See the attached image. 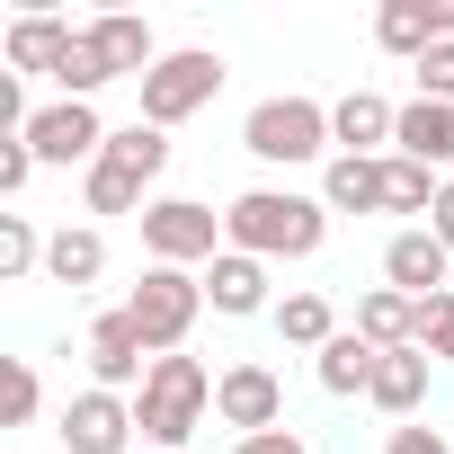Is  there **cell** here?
<instances>
[{
	"instance_id": "15",
	"label": "cell",
	"mask_w": 454,
	"mask_h": 454,
	"mask_svg": "<svg viewBox=\"0 0 454 454\" xmlns=\"http://www.w3.org/2000/svg\"><path fill=\"white\" fill-rule=\"evenodd\" d=\"M392 134H401V107H392L383 90H348V98H330V143H339L348 160H383Z\"/></svg>"
},
{
	"instance_id": "7",
	"label": "cell",
	"mask_w": 454,
	"mask_h": 454,
	"mask_svg": "<svg viewBox=\"0 0 454 454\" xmlns=\"http://www.w3.org/2000/svg\"><path fill=\"white\" fill-rule=\"evenodd\" d=\"M143 259L205 277V268L223 259V214L196 205V196H152V205H143Z\"/></svg>"
},
{
	"instance_id": "29",
	"label": "cell",
	"mask_w": 454,
	"mask_h": 454,
	"mask_svg": "<svg viewBox=\"0 0 454 454\" xmlns=\"http://www.w3.org/2000/svg\"><path fill=\"white\" fill-rule=\"evenodd\" d=\"M410 72H419V98H445V107H454V36H445V45H427Z\"/></svg>"
},
{
	"instance_id": "10",
	"label": "cell",
	"mask_w": 454,
	"mask_h": 454,
	"mask_svg": "<svg viewBox=\"0 0 454 454\" xmlns=\"http://www.w3.org/2000/svg\"><path fill=\"white\" fill-rule=\"evenodd\" d=\"M214 419L232 427V436H268V427H286V383H277V365L232 356V365L214 374Z\"/></svg>"
},
{
	"instance_id": "9",
	"label": "cell",
	"mask_w": 454,
	"mask_h": 454,
	"mask_svg": "<svg viewBox=\"0 0 454 454\" xmlns=\"http://www.w3.org/2000/svg\"><path fill=\"white\" fill-rule=\"evenodd\" d=\"M81 356H90V383H98V392H125V401H134V392L152 383V365H160V356H152V339L134 330V312H125V303L90 321Z\"/></svg>"
},
{
	"instance_id": "2",
	"label": "cell",
	"mask_w": 454,
	"mask_h": 454,
	"mask_svg": "<svg viewBox=\"0 0 454 454\" xmlns=\"http://www.w3.org/2000/svg\"><path fill=\"white\" fill-rule=\"evenodd\" d=\"M160 169H169V134L134 116V125H116V134H107L98 169L81 178V205H90V214H134V223H143V205H152Z\"/></svg>"
},
{
	"instance_id": "33",
	"label": "cell",
	"mask_w": 454,
	"mask_h": 454,
	"mask_svg": "<svg viewBox=\"0 0 454 454\" xmlns=\"http://www.w3.org/2000/svg\"><path fill=\"white\" fill-rule=\"evenodd\" d=\"M427 232L454 250V178H445V187H436V205H427Z\"/></svg>"
},
{
	"instance_id": "30",
	"label": "cell",
	"mask_w": 454,
	"mask_h": 454,
	"mask_svg": "<svg viewBox=\"0 0 454 454\" xmlns=\"http://www.w3.org/2000/svg\"><path fill=\"white\" fill-rule=\"evenodd\" d=\"M223 454H312V436L303 427H268V436H232Z\"/></svg>"
},
{
	"instance_id": "20",
	"label": "cell",
	"mask_w": 454,
	"mask_h": 454,
	"mask_svg": "<svg viewBox=\"0 0 454 454\" xmlns=\"http://www.w3.org/2000/svg\"><path fill=\"white\" fill-rule=\"evenodd\" d=\"M374 45L401 54V63H419L427 45H445V0H383V10H374Z\"/></svg>"
},
{
	"instance_id": "13",
	"label": "cell",
	"mask_w": 454,
	"mask_h": 454,
	"mask_svg": "<svg viewBox=\"0 0 454 454\" xmlns=\"http://www.w3.org/2000/svg\"><path fill=\"white\" fill-rule=\"evenodd\" d=\"M81 36H90V54L107 63V81H143L169 45L152 36V19H134V10H98V19H81Z\"/></svg>"
},
{
	"instance_id": "3",
	"label": "cell",
	"mask_w": 454,
	"mask_h": 454,
	"mask_svg": "<svg viewBox=\"0 0 454 454\" xmlns=\"http://www.w3.org/2000/svg\"><path fill=\"white\" fill-rule=\"evenodd\" d=\"M241 152H250L259 169H312V160H339L330 107L303 98V90H277V98H259V107L241 116Z\"/></svg>"
},
{
	"instance_id": "21",
	"label": "cell",
	"mask_w": 454,
	"mask_h": 454,
	"mask_svg": "<svg viewBox=\"0 0 454 454\" xmlns=\"http://www.w3.org/2000/svg\"><path fill=\"white\" fill-rule=\"evenodd\" d=\"M348 330H356L374 356H392V348H419V303H410V294H392V286H365Z\"/></svg>"
},
{
	"instance_id": "6",
	"label": "cell",
	"mask_w": 454,
	"mask_h": 454,
	"mask_svg": "<svg viewBox=\"0 0 454 454\" xmlns=\"http://www.w3.org/2000/svg\"><path fill=\"white\" fill-rule=\"evenodd\" d=\"M125 312H134V330L152 339V356H187V339H196V321H205V277H196V268H143L134 294H125Z\"/></svg>"
},
{
	"instance_id": "14",
	"label": "cell",
	"mask_w": 454,
	"mask_h": 454,
	"mask_svg": "<svg viewBox=\"0 0 454 454\" xmlns=\"http://www.w3.org/2000/svg\"><path fill=\"white\" fill-rule=\"evenodd\" d=\"M268 277H277L268 259L223 250V259L205 268V312H223V321H259V312H277V286H268Z\"/></svg>"
},
{
	"instance_id": "26",
	"label": "cell",
	"mask_w": 454,
	"mask_h": 454,
	"mask_svg": "<svg viewBox=\"0 0 454 454\" xmlns=\"http://www.w3.org/2000/svg\"><path fill=\"white\" fill-rule=\"evenodd\" d=\"M436 169H419V160H401V152H383V214H419L427 223V205H436Z\"/></svg>"
},
{
	"instance_id": "1",
	"label": "cell",
	"mask_w": 454,
	"mask_h": 454,
	"mask_svg": "<svg viewBox=\"0 0 454 454\" xmlns=\"http://www.w3.org/2000/svg\"><path fill=\"white\" fill-rule=\"evenodd\" d=\"M321 241H330V205L303 196V187H241L232 205H223V250H250L268 268L321 259Z\"/></svg>"
},
{
	"instance_id": "24",
	"label": "cell",
	"mask_w": 454,
	"mask_h": 454,
	"mask_svg": "<svg viewBox=\"0 0 454 454\" xmlns=\"http://www.w3.org/2000/svg\"><path fill=\"white\" fill-rule=\"evenodd\" d=\"M312 374H321L330 401H365V392H374V348H365L356 330H339V339L312 356Z\"/></svg>"
},
{
	"instance_id": "17",
	"label": "cell",
	"mask_w": 454,
	"mask_h": 454,
	"mask_svg": "<svg viewBox=\"0 0 454 454\" xmlns=\"http://www.w3.org/2000/svg\"><path fill=\"white\" fill-rule=\"evenodd\" d=\"M427 374H436V356H427V348H392V356H374V392H365V401H374L383 419H401V427H410V419L427 410Z\"/></svg>"
},
{
	"instance_id": "23",
	"label": "cell",
	"mask_w": 454,
	"mask_h": 454,
	"mask_svg": "<svg viewBox=\"0 0 454 454\" xmlns=\"http://www.w3.org/2000/svg\"><path fill=\"white\" fill-rule=\"evenodd\" d=\"M321 205L330 214H383V160H321Z\"/></svg>"
},
{
	"instance_id": "31",
	"label": "cell",
	"mask_w": 454,
	"mask_h": 454,
	"mask_svg": "<svg viewBox=\"0 0 454 454\" xmlns=\"http://www.w3.org/2000/svg\"><path fill=\"white\" fill-rule=\"evenodd\" d=\"M383 454H454V436H445V427H419V419H410V427H392V436H383Z\"/></svg>"
},
{
	"instance_id": "34",
	"label": "cell",
	"mask_w": 454,
	"mask_h": 454,
	"mask_svg": "<svg viewBox=\"0 0 454 454\" xmlns=\"http://www.w3.org/2000/svg\"><path fill=\"white\" fill-rule=\"evenodd\" d=\"M143 454H160V445H143Z\"/></svg>"
},
{
	"instance_id": "32",
	"label": "cell",
	"mask_w": 454,
	"mask_h": 454,
	"mask_svg": "<svg viewBox=\"0 0 454 454\" xmlns=\"http://www.w3.org/2000/svg\"><path fill=\"white\" fill-rule=\"evenodd\" d=\"M45 160L27 152V143H0V196H27V178H36Z\"/></svg>"
},
{
	"instance_id": "16",
	"label": "cell",
	"mask_w": 454,
	"mask_h": 454,
	"mask_svg": "<svg viewBox=\"0 0 454 454\" xmlns=\"http://www.w3.org/2000/svg\"><path fill=\"white\" fill-rule=\"evenodd\" d=\"M72 19H54V10H27V19H10V36H0V63H10L19 81L36 72V81H54L63 72V54H72Z\"/></svg>"
},
{
	"instance_id": "5",
	"label": "cell",
	"mask_w": 454,
	"mask_h": 454,
	"mask_svg": "<svg viewBox=\"0 0 454 454\" xmlns=\"http://www.w3.org/2000/svg\"><path fill=\"white\" fill-rule=\"evenodd\" d=\"M223 81H232V63H223L214 45H169L134 90H143V125H187V116H205L214 98H223Z\"/></svg>"
},
{
	"instance_id": "11",
	"label": "cell",
	"mask_w": 454,
	"mask_h": 454,
	"mask_svg": "<svg viewBox=\"0 0 454 454\" xmlns=\"http://www.w3.org/2000/svg\"><path fill=\"white\" fill-rule=\"evenodd\" d=\"M54 427H63V454H143V445H134V436H143V427H134V401H125V392H98V383H81Z\"/></svg>"
},
{
	"instance_id": "25",
	"label": "cell",
	"mask_w": 454,
	"mask_h": 454,
	"mask_svg": "<svg viewBox=\"0 0 454 454\" xmlns=\"http://www.w3.org/2000/svg\"><path fill=\"white\" fill-rule=\"evenodd\" d=\"M45 241L54 232H36V214H0V286L45 277Z\"/></svg>"
},
{
	"instance_id": "28",
	"label": "cell",
	"mask_w": 454,
	"mask_h": 454,
	"mask_svg": "<svg viewBox=\"0 0 454 454\" xmlns=\"http://www.w3.org/2000/svg\"><path fill=\"white\" fill-rule=\"evenodd\" d=\"M45 410V374H36V356H10V427H27Z\"/></svg>"
},
{
	"instance_id": "12",
	"label": "cell",
	"mask_w": 454,
	"mask_h": 454,
	"mask_svg": "<svg viewBox=\"0 0 454 454\" xmlns=\"http://www.w3.org/2000/svg\"><path fill=\"white\" fill-rule=\"evenodd\" d=\"M445 277H454V250L427 232V223H401V232L383 241V286H392V294L436 303V294H445Z\"/></svg>"
},
{
	"instance_id": "8",
	"label": "cell",
	"mask_w": 454,
	"mask_h": 454,
	"mask_svg": "<svg viewBox=\"0 0 454 454\" xmlns=\"http://www.w3.org/2000/svg\"><path fill=\"white\" fill-rule=\"evenodd\" d=\"M107 134H116V125H98V98H45L19 143H27L45 169H81V178H90L98 152H107Z\"/></svg>"
},
{
	"instance_id": "22",
	"label": "cell",
	"mask_w": 454,
	"mask_h": 454,
	"mask_svg": "<svg viewBox=\"0 0 454 454\" xmlns=\"http://www.w3.org/2000/svg\"><path fill=\"white\" fill-rule=\"evenodd\" d=\"M268 321H277V339H286V348H312V356L339 339V303H330L321 286H294V294H277V312H268Z\"/></svg>"
},
{
	"instance_id": "18",
	"label": "cell",
	"mask_w": 454,
	"mask_h": 454,
	"mask_svg": "<svg viewBox=\"0 0 454 454\" xmlns=\"http://www.w3.org/2000/svg\"><path fill=\"white\" fill-rule=\"evenodd\" d=\"M392 152H401V160H419V169H436V178H454V107H445V98H410V107H401Z\"/></svg>"
},
{
	"instance_id": "27",
	"label": "cell",
	"mask_w": 454,
	"mask_h": 454,
	"mask_svg": "<svg viewBox=\"0 0 454 454\" xmlns=\"http://www.w3.org/2000/svg\"><path fill=\"white\" fill-rule=\"evenodd\" d=\"M419 348H427L436 365H454V286H445L436 303H419Z\"/></svg>"
},
{
	"instance_id": "4",
	"label": "cell",
	"mask_w": 454,
	"mask_h": 454,
	"mask_svg": "<svg viewBox=\"0 0 454 454\" xmlns=\"http://www.w3.org/2000/svg\"><path fill=\"white\" fill-rule=\"evenodd\" d=\"M205 419H214V365H205V356H160L152 383L134 392V427H143V445L178 454Z\"/></svg>"
},
{
	"instance_id": "19",
	"label": "cell",
	"mask_w": 454,
	"mask_h": 454,
	"mask_svg": "<svg viewBox=\"0 0 454 454\" xmlns=\"http://www.w3.org/2000/svg\"><path fill=\"white\" fill-rule=\"evenodd\" d=\"M98 277H107V232H98V223H54V241H45V286L90 294Z\"/></svg>"
}]
</instances>
